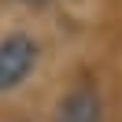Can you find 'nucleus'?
Returning <instances> with one entry per match:
<instances>
[{
	"label": "nucleus",
	"mask_w": 122,
	"mask_h": 122,
	"mask_svg": "<svg viewBox=\"0 0 122 122\" xmlns=\"http://www.w3.org/2000/svg\"><path fill=\"white\" fill-rule=\"evenodd\" d=\"M37 63V45L30 37H8L0 45V89H15Z\"/></svg>",
	"instance_id": "f257e3e1"
},
{
	"label": "nucleus",
	"mask_w": 122,
	"mask_h": 122,
	"mask_svg": "<svg viewBox=\"0 0 122 122\" xmlns=\"http://www.w3.org/2000/svg\"><path fill=\"white\" fill-rule=\"evenodd\" d=\"M59 122H100V100L92 89H78L67 96L59 111Z\"/></svg>",
	"instance_id": "f03ea898"
},
{
	"label": "nucleus",
	"mask_w": 122,
	"mask_h": 122,
	"mask_svg": "<svg viewBox=\"0 0 122 122\" xmlns=\"http://www.w3.org/2000/svg\"><path fill=\"white\" fill-rule=\"evenodd\" d=\"M26 4H48V0H26Z\"/></svg>",
	"instance_id": "7ed1b4c3"
}]
</instances>
